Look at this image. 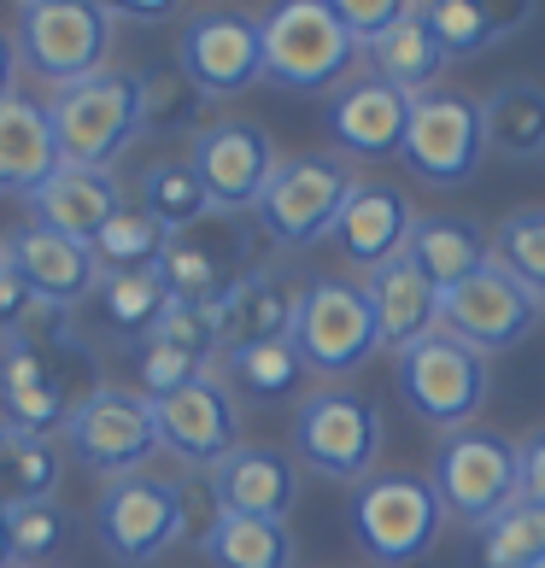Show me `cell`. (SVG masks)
I'll use <instances>...</instances> for the list:
<instances>
[{
	"label": "cell",
	"instance_id": "obj_33",
	"mask_svg": "<svg viewBox=\"0 0 545 568\" xmlns=\"http://www.w3.org/2000/svg\"><path fill=\"white\" fill-rule=\"evenodd\" d=\"M135 94H141V135H159V141H176V135H188L194 141L205 123V100L194 82H188V71L176 65V59H164V65H147L141 77H135Z\"/></svg>",
	"mask_w": 545,
	"mask_h": 568
},
{
	"label": "cell",
	"instance_id": "obj_25",
	"mask_svg": "<svg viewBox=\"0 0 545 568\" xmlns=\"http://www.w3.org/2000/svg\"><path fill=\"white\" fill-rule=\"evenodd\" d=\"M305 282H293L276 264H253L246 276L223 293V341H293V317H300Z\"/></svg>",
	"mask_w": 545,
	"mask_h": 568
},
{
	"label": "cell",
	"instance_id": "obj_43",
	"mask_svg": "<svg viewBox=\"0 0 545 568\" xmlns=\"http://www.w3.org/2000/svg\"><path fill=\"white\" fill-rule=\"evenodd\" d=\"M334 18H341V30L352 36V48L370 53L375 41L405 18V0H334Z\"/></svg>",
	"mask_w": 545,
	"mask_h": 568
},
{
	"label": "cell",
	"instance_id": "obj_8",
	"mask_svg": "<svg viewBox=\"0 0 545 568\" xmlns=\"http://www.w3.org/2000/svg\"><path fill=\"white\" fill-rule=\"evenodd\" d=\"M487 387H493L487 357H481L475 346H464L457 334H446V328L428 334V341H416L411 352H400L405 405L440 434L475 428L481 405H487Z\"/></svg>",
	"mask_w": 545,
	"mask_h": 568
},
{
	"label": "cell",
	"instance_id": "obj_22",
	"mask_svg": "<svg viewBox=\"0 0 545 568\" xmlns=\"http://www.w3.org/2000/svg\"><path fill=\"white\" fill-rule=\"evenodd\" d=\"M411 229H416V212L393 182H352V194L341 205V217H334L329 241L341 246L352 264L382 270L387 258H400V252L411 246Z\"/></svg>",
	"mask_w": 545,
	"mask_h": 568
},
{
	"label": "cell",
	"instance_id": "obj_9",
	"mask_svg": "<svg viewBox=\"0 0 545 568\" xmlns=\"http://www.w3.org/2000/svg\"><path fill=\"white\" fill-rule=\"evenodd\" d=\"M428 480H434L440 504H446V516L475 534L481 521H493L505 504L522 498V452L493 428H464V434L440 439Z\"/></svg>",
	"mask_w": 545,
	"mask_h": 568
},
{
	"label": "cell",
	"instance_id": "obj_32",
	"mask_svg": "<svg viewBox=\"0 0 545 568\" xmlns=\"http://www.w3.org/2000/svg\"><path fill=\"white\" fill-rule=\"evenodd\" d=\"M428 24L440 36V48H446V59H475L498 48V41H511L539 7H528V0H516V7H481V0H434Z\"/></svg>",
	"mask_w": 545,
	"mask_h": 568
},
{
	"label": "cell",
	"instance_id": "obj_17",
	"mask_svg": "<svg viewBox=\"0 0 545 568\" xmlns=\"http://www.w3.org/2000/svg\"><path fill=\"white\" fill-rule=\"evenodd\" d=\"M153 423H159V452H171L188 469H212L241 446V405L218 382V369L153 398Z\"/></svg>",
	"mask_w": 545,
	"mask_h": 568
},
{
	"label": "cell",
	"instance_id": "obj_37",
	"mask_svg": "<svg viewBox=\"0 0 545 568\" xmlns=\"http://www.w3.org/2000/svg\"><path fill=\"white\" fill-rule=\"evenodd\" d=\"M545 562V504L516 498L475 528V568H539Z\"/></svg>",
	"mask_w": 545,
	"mask_h": 568
},
{
	"label": "cell",
	"instance_id": "obj_26",
	"mask_svg": "<svg viewBox=\"0 0 545 568\" xmlns=\"http://www.w3.org/2000/svg\"><path fill=\"white\" fill-rule=\"evenodd\" d=\"M59 164H65V153H59L48 106H36L24 94L0 100V194L30 200Z\"/></svg>",
	"mask_w": 545,
	"mask_h": 568
},
{
	"label": "cell",
	"instance_id": "obj_14",
	"mask_svg": "<svg viewBox=\"0 0 545 568\" xmlns=\"http://www.w3.org/2000/svg\"><path fill=\"white\" fill-rule=\"evenodd\" d=\"M352 159L341 153H305V159H282L276 182L264 187L259 200V229L276 246H311L323 241L334 217H341V205L352 194Z\"/></svg>",
	"mask_w": 545,
	"mask_h": 568
},
{
	"label": "cell",
	"instance_id": "obj_49",
	"mask_svg": "<svg viewBox=\"0 0 545 568\" xmlns=\"http://www.w3.org/2000/svg\"><path fill=\"white\" fill-rule=\"evenodd\" d=\"M0 270H7V241H0Z\"/></svg>",
	"mask_w": 545,
	"mask_h": 568
},
{
	"label": "cell",
	"instance_id": "obj_7",
	"mask_svg": "<svg viewBox=\"0 0 545 568\" xmlns=\"http://www.w3.org/2000/svg\"><path fill=\"white\" fill-rule=\"evenodd\" d=\"M94 539L100 551L123 568H147L159 562L171 545L188 539V516H182V480L164 475H123L100 487L94 504Z\"/></svg>",
	"mask_w": 545,
	"mask_h": 568
},
{
	"label": "cell",
	"instance_id": "obj_3",
	"mask_svg": "<svg viewBox=\"0 0 545 568\" xmlns=\"http://www.w3.org/2000/svg\"><path fill=\"white\" fill-rule=\"evenodd\" d=\"M387 439V416L359 387H317L293 410V463L329 480H370Z\"/></svg>",
	"mask_w": 545,
	"mask_h": 568
},
{
	"label": "cell",
	"instance_id": "obj_4",
	"mask_svg": "<svg viewBox=\"0 0 545 568\" xmlns=\"http://www.w3.org/2000/svg\"><path fill=\"white\" fill-rule=\"evenodd\" d=\"M12 41L18 59L59 94L107 71L112 12L94 7V0H24L12 12Z\"/></svg>",
	"mask_w": 545,
	"mask_h": 568
},
{
	"label": "cell",
	"instance_id": "obj_6",
	"mask_svg": "<svg viewBox=\"0 0 545 568\" xmlns=\"http://www.w3.org/2000/svg\"><path fill=\"white\" fill-rule=\"evenodd\" d=\"M53 135L65 164H82V171H112V164L135 146L141 135V94H135V71L107 65L100 77L77 82V89L53 94Z\"/></svg>",
	"mask_w": 545,
	"mask_h": 568
},
{
	"label": "cell",
	"instance_id": "obj_13",
	"mask_svg": "<svg viewBox=\"0 0 545 568\" xmlns=\"http://www.w3.org/2000/svg\"><path fill=\"white\" fill-rule=\"evenodd\" d=\"M188 164L200 171L205 194H212V212L246 217V212H259L264 187L276 182L282 153H276V141H270L264 123H253V118H212L194 141H188Z\"/></svg>",
	"mask_w": 545,
	"mask_h": 568
},
{
	"label": "cell",
	"instance_id": "obj_28",
	"mask_svg": "<svg viewBox=\"0 0 545 568\" xmlns=\"http://www.w3.org/2000/svg\"><path fill=\"white\" fill-rule=\"evenodd\" d=\"M452 59L446 48H440V36L428 24V12L423 7H405V18L393 24L382 41L370 48V77H382L387 89H400V94H428L434 89V77L446 71Z\"/></svg>",
	"mask_w": 545,
	"mask_h": 568
},
{
	"label": "cell",
	"instance_id": "obj_11",
	"mask_svg": "<svg viewBox=\"0 0 545 568\" xmlns=\"http://www.w3.org/2000/svg\"><path fill=\"white\" fill-rule=\"evenodd\" d=\"M65 452L100 480L141 475L147 457L159 452V423H153V398H141L135 387H94L82 405L65 416Z\"/></svg>",
	"mask_w": 545,
	"mask_h": 568
},
{
	"label": "cell",
	"instance_id": "obj_29",
	"mask_svg": "<svg viewBox=\"0 0 545 568\" xmlns=\"http://www.w3.org/2000/svg\"><path fill=\"white\" fill-rule=\"evenodd\" d=\"M59 475H65V457H59L53 434L18 428L0 416V510L59 498Z\"/></svg>",
	"mask_w": 545,
	"mask_h": 568
},
{
	"label": "cell",
	"instance_id": "obj_18",
	"mask_svg": "<svg viewBox=\"0 0 545 568\" xmlns=\"http://www.w3.org/2000/svg\"><path fill=\"white\" fill-rule=\"evenodd\" d=\"M246 270H253V229H246V217H229V212H212L205 223L171 235L159 258L171 300H223Z\"/></svg>",
	"mask_w": 545,
	"mask_h": 568
},
{
	"label": "cell",
	"instance_id": "obj_30",
	"mask_svg": "<svg viewBox=\"0 0 545 568\" xmlns=\"http://www.w3.org/2000/svg\"><path fill=\"white\" fill-rule=\"evenodd\" d=\"M164 311H171V287H164L159 264L153 270H100L94 317L107 334H118V341H147Z\"/></svg>",
	"mask_w": 545,
	"mask_h": 568
},
{
	"label": "cell",
	"instance_id": "obj_20",
	"mask_svg": "<svg viewBox=\"0 0 545 568\" xmlns=\"http://www.w3.org/2000/svg\"><path fill=\"white\" fill-rule=\"evenodd\" d=\"M329 141L341 146V159H393L411 123V94L387 89L382 77H346L329 94Z\"/></svg>",
	"mask_w": 545,
	"mask_h": 568
},
{
	"label": "cell",
	"instance_id": "obj_10",
	"mask_svg": "<svg viewBox=\"0 0 545 568\" xmlns=\"http://www.w3.org/2000/svg\"><path fill=\"white\" fill-rule=\"evenodd\" d=\"M400 159H405V171L428 187H464L481 171V159H487V118H481V100L457 94V89L416 94Z\"/></svg>",
	"mask_w": 545,
	"mask_h": 568
},
{
	"label": "cell",
	"instance_id": "obj_2",
	"mask_svg": "<svg viewBox=\"0 0 545 568\" xmlns=\"http://www.w3.org/2000/svg\"><path fill=\"white\" fill-rule=\"evenodd\" d=\"M352 534L364 557L382 568H411L423 562L440 534H446V504H440L428 475L411 469H382L352 487Z\"/></svg>",
	"mask_w": 545,
	"mask_h": 568
},
{
	"label": "cell",
	"instance_id": "obj_42",
	"mask_svg": "<svg viewBox=\"0 0 545 568\" xmlns=\"http://www.w3.org/2000/svg\"><path fill=\"white\" fill-rule=\"evenodd\" d=\"M212 369L205 357L194 352H182L171 341H159V334H147V341L135 346V393L141 398H164V393H176L188 382H200V375Z\"/></svg>",
	"mask_w": 545,
	"mask_h": 568
},
{
	"label": "cell",
	"instance_id": "obj_41",
	"mask_svg": "<svg viewBox=\"0 0 545 568\" xmlns=\"http://www.w3.org/2000/svg\"><path fill=\"white\" fill-rule=\"evenodd\" d=\"M159 341H171L182 352L205 357V364H218V352L229 346L223 341V300H171V311L159 317Z\"/></svg>",
	"mask_w": 545,
	"mask_h": 568
},
{
	"label": "cell",
	"instance_id": "obj_34",
	"mask_svg": "<svg viewBox=\"0 0 545 568\" xmlns=\"http://www.w3.org/2000/svg\"><path fill=\"white\" fill-rule=\"evenodd\" d=\"M481 118H487V153L498 159H545V89L539 82H498V89L481 100Z\"/></svg>",
	"mask_w": 545,
	"mask_h": 568
},
{
	"label": "cell",
	"instance_id": "obj_19",
	"mask_svg": "<svg viewBox=\"0 0 545 568\" xmlns=\"http://www.w3.org/2000/svg\"><path fill=\"white\" fill-rule=\"evenodd\" d=\"M205 493H212L218 516L287 521L293 504H300V463L282 446H253V439H241L223 463L205 469Z\"/></svg>",
	"mask_w": 545,
	"mask_h": 568
},
{
	"label": "cell",
	"instance_id": "obj_24",
	"mask_svg": "<svg viewBox=\"0 0 545 568\" xmlns=\"http://www.w3.org/2000/svg\"><path fill=\"white\" fill-rule=\"evenodd\" d=\"M370 311H375V328H382V346L393 352H411L416 341L440 334V287L411 264V252L387 258L382 270H370Z\"/></svg>",
	"mask_w": 545,
	"mask_h": 568
},
{
	"label": "cell",
	"instance_id": "obj_36",
	"mask_svg": "<svg viewBox=\"0 0 545 568\" xmlns=\"http://www.w3.org/2000/svg\"><path fill=\"white\" fill-rule=\"evenodd\" d=\"M141 205L171 229V235L212 217V194H205V182H200L194 164H188V153H164V159L147 164L141 171Z\"/></svg>",
	"mask_w": 545,
	"mask_h": 568
},
{
	"label": "cell",
	"instance_id": "obj_35",
	"mask_svg": "<svg viewBox=\"0 0 545 568\" xmlns=\"http://www.w3.org/2000/svg\"><path fill=\"white\" fill-rule=\"evenodd\" d=\"M200 557L212 568H293L300 545H293L287 521H253V516H218L200 534Z\"/></svg>",
	"mask_w": 545,
	"mask_h": 568
},
{
	"label": "cell",
	"instance_id": "obj_48",
	"mask_svg": "<svg viewBox=\"0 0 545 568\" xmlns=\"http://www.w3.org/2000/svg\"><path fill=\"white\" fill-rule=\"evenodd\" d=\"M0 568H18V562H12V534H7V510H0Z\"/></svg>",
	"mask_w": 545,
	"mask_h": 568
},
{
	"label": "cell",
	"instance_id": "obj_27",
	"mask_svg": "<svg viewBox=\"0 0 545 568\" xmlns=\"http://www.w3.org/2000/svg\"><path fill=\"white\" fill-rule=\"evenodd\" d=\"M405 252H411V264L440 287V300H446L457 282H470L475 270L493 264V235L464 212H440V217H416Z\"/></svg>",
	"mask_w": 545,
	"mask_h": 568
},
{
	"label": "cell",
	"instance_id": "obj_5",
	"mask_svg": "<svg viewBox=\"0 0 545 568\" xmlns=\"http://www.w3.org/2000/svg\"><path fill=\"white\" fill-rule=\"evenodd\" d=\"M259 36H264V82L293 94L341 89L352 77V59H359L329 0H282L259 18Z\"/></svg>",
	"mask_w": 545,
	"mask_h": 568
},
{
	"label": "cell",
	"instance_id": "obj_23",
	"mask_svg": "<svg viewBox=\"0 0 545 568\" xmlns=\"http://www.w3.org/2000/svg\"><path fill=\"white\" fill-rule=\"evenodd\" d=\"M7 258L18 264V276H24L41 300L71 305V311L82 300H94V282H100L94 246L65 241V235H53V229H41V223H24V229L7 235Z\"/></svg>",
	"mask_w": 545,
	"mask_h": 568
},
{
	"label": "cell",
	"instance_id": "obj_12",
	"mask_svg": "<svg viewBox=\"0 0 545 568\" xmlns=\"http://www.w3.org/2000/svg\"><path fill=\"white\" fill-rule=\"evenodd\" d=\"M293 346H300L305 369L317 375H352L382 352V328H375L370 293L346 276H311L300 317H293Z\"/></svg>",
	"mask_w": 545,
	"mask_h": 568
},
{
	"label": "cell",
	"instance_id": "obj_21",
	"mask_svg": "<svg viewBox=\"0 0 545 568\" xmlns=\"http://www.w3.org/2000/svg\"><path fill=\"white\" fill-rule=\"evenodd\" d=\"M30 205V223L53 229L65 241L94 246V235L123 212V182L118 171H82V164H59V171L36 187L24 200Z\"/></svg>",
	"mask_w": 545,
	"mask_h": 568
},
{
	"label": "cell",
	"instance_id": "obj_44",
	"mask_svg": "<svg viewBox=\"0 0 545 568\" xmlns=\"http://www.w3.org/2000/svg\"><path fill=\"white\" fill-rule=\"evenodd\" d=\"M36 300H41V293H36V287H30L24 276H18V264L7 258V270H0V334H7V328H18V323H24Z\"/></svg>",
	"mask_w": 545,
	"mask_h": 568
},
{
	"label": "cell",
	"instance_id": "obj_16",
	"mask_svg": "<svg viewBox=\"0 0 545 568\" xmlns=\"http://www.w3.org/2000/svg\"><path fill=\"white\" fill-rule=\"evenodd\" d=\"M176 65L205 100H235L264 82V36L246 12H194L176 36Z\"/></svg>",
	"mask_w": 545,
	"mask_h": 568
},
{
	"label": "cell",
	"instance_id": "obj_47",
	"mask_svg": "<svg viewBox=\"0 0 545 568\" xmlns=\"http://www.w3.org/2000/svg\"><path fill=\"white\" fill-rule=\"evenodd\" d=\"M18 94V41L12 30H0V100Z\"/></svg>",
	"mask_w": 545,
	"mask_h": 568
},
{
	"label": "cell",
	"instance_id": "obj_45",
	"mask_svg": "<svg viewBox=\"0 0 545 568\" xmlns=\"http://www.w3.org/2000/svg\"><path fill=\"white\" fill-rule=\"evenodd\" d=\"M522 498L528 504H545V428L522 439Z\"/></svg>",
	"mask_w": 545,
	"mask_h": 568
},
{
	"label": "cell",
	"instance_id": "obj_50",
	"mask_svg": "<svg viewBox=\"0 0 545 568\" xmlns=\"http://www.w3.org/2000/svg\"><path fill=\"white\" fill-rule=\"evenodd\" d=\"M539 568H545V562H539Z\"/></svg>",
	"mask_w": 545,
	"mask_h": 568
},
{
	"label": "cell",
	"instance_id": "obj_31",
	"mask_svg": "<svg viewBox=\"0 0 545 568\" xmlns=\"http://www.w3.org/2000/svg\"><path fill=\"white\" fill-rule=\"evenodd\" d=\"M218 382L241 398H293L305 387V357L293 341H246V346H223L218 352Z\"/></svg>",
	"mask_w": 545,
	"mask_h": 568
},
{
	"label": "cell",
	"instance_id": "obj_1",
	"mask_svg": "<svg viewBox=\"0 0 545 568\" xmlns=\"http://www.w3.org/2000/svg\"><path fill=\"white\" fill-rule=\"evenodd\" d=\"M100 382V357L77 328L65 334H0V416L53 434Z\"/></svg>",
	"mask_w": 545,
	"mask_h": 568
},
{
	"label": "cell",
	"instance_id": "obj_40",
	"mask_svg": "<svg viewBox=\"0 0 545 568\" xmlns=\"http://www.w3.org/2000/svg\"><path fill=\"white\" fill-rule=\"evenodd\" d=\"M493 258L511 270L522 287L545 300V205H516V212L493 229Z\"/></svg>",
	"mask_w": 545,
	"mask_h": 568
},
{
	"label": "cell",
	"instance_id": "obj_39",
	"mask_svg": "<svg viewBox=\"0 0 545 568\" xmlns=\"http://www.w3.org/2000/svg\"><path fill=\"white\" fill-rule=\"evenodd\" d=\"M7 534H12V562L18 568H48L71 545V510L59 498L18 504V510H7Z\"/></svg>",
	"mask_w": 545,
	"mask_h": 568
},
{
	"label": "cell",
	"instance_id": "obj_15",
	"mask_svg": "<svg viewBox=\"0 0 545 568\" xmlns=\"http://www.w3.org/2000/svg\"><path fill=\"white\" fill-rule=\"evenodd\" d=\"M539 317H545V300L534 287H522L498 258L487 270H475L470 282H457L446 300H440V328L457 334L464 346H475L481 357L522 346Z\"/></svg>",
	"mask_w": 545,
	"mask_h": 568
},
{
	"label": "cell",
	"instance_id": "obj_46",
	"mask_svg": "<svg viewBox=\"0 0 545 568\" xmlns=\"http://www.w3.org/2000/svg\"><path fill=\"white\" fill-rule=\"evenodd\" d=\"M107 12H112V24H118V18H130V24H164L176 7H171V0H141V7H107Z\"/></svg>",
	"mask_w": 545,
	"mask_h": 568
},
{
	"label": "cell",
	"instance_id": "obj_38",
	"mask_svg": "<svg viewBox=\"0 0 545 568\" xmlns=\"http://www.w3.org/2000/svg\"><path fill=\"white\" fill-rule=\"evenodd\" d=\"M171 246V229H164L141 200H123V212L94 235V264L100 270H153Z\"/></svg>",
	"mask_w": 545,
	"mask_h": 568
}]
</instances>
